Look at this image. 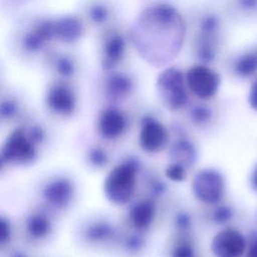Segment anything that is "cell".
I'll return each mask as SVG.
<instances>
[{
  "instance_id": "22",
  "label": "cell",
  "mask_w": 257,
  "mask_h": 257,
  "mask_svg": "<svg viewBox=\"0 0 257 257\" xmlns=\"http://www.w3.org/2000/svg\"><path fill=\"white\" fill-rule=\"evenodd\" d=\"M189 115L191 120L196 124H206L213 116L212 109L205 104H195L190 108Z\"/></svg>"
},
{
  "instance_id": "21",
  "label": "cell",
  "mask_w": 257,
  "mask_h": 257,
  "mask_svg": "<svg viewBox=\"0 0 257 257\" xmlns=\"http://www.w3.org/2000/svg\"><path fill=\"white\" fill-rule=\"evenodd\" d=\"M217 56V46L213 41L200 40L197 45V57L200 63L209 64L215 60Z\"/></svg>"
},
{
  "instance_id": "29",
  "label": "cell",
  "mask_w": 257,
  "mask_h": 257,
  "mask_svg": "<svg viewBox=\"0 0 257 257\" xmlns=\"http://www.w3.org/2000/svg\"><path fill=\"white\" fill-rule=\"evenodd\" d=\"M12 235V227L10 222L0 216V246L6 244Z\"/></svg>"
},
{
  "instance_id": "15",
  "label": "cell",
  "mask_w": 257,
  "mask_h": 257,
  "mask_svg": "<svg viewBox=\"0 0 257 257\" xmlns=\"http://www.w3.org/2000/svg\"><path fill=\"white\" fill-rule=\"evenodd\" d=\"M169 156L172 163H178L187 168L195 163L197 159V150L190 140L181 138L173 143Z\"/></svg>"
},
{
  "instance_id": "24",
  "label": "cell",
  "mask_w": 257,
  "mask_h": 257,
  "mask_svg": "<svg viewBox=\"0 0 257 257\" xmlns=\"http://www.w3.org/2000/svg\"><path fill=\"white\" fill-rule=\"evenodd\" d=\"M170 255L171 257H196V251L188 240H181L173 246Z\"/></svg>"
},
{
  "instance_id": "8",
  "label": "cell",
  "mask_w": 257,
  "mask_h": 257,
  "mask_svg": "<svg viewBox=\"0 0 257 257\" xmlns=\"http://www.w3.org/2000/svg\"><path fill=\"white\" fill-rule=\"evenodd\" d=\"M247 248L244 235L234 228L219 231L211 241L214 257H243Z\"/></svg>"
},
{
  "instance_id": "11",
  "label": "cell",
  "mask_w": 257,
  "mask_h": 257,
  "mask_svg": "<svg viewBox=\"0 0 257 257\" xmlns=\"http://www.w3.org/2000/svg\"><path fill=\"white\" fill-rule=\"evenodd\" d=\"M126 41L119 33H112L104 40L102 45L101 63L104 69H113L124 57Z\"/></svg>"
},
{
  "instance_id": "12",
  "label": "cell",
  "mask_w": 257,
  "mask_h": 257,
  "mask_svg": "<svg viewBox=\"0 0 257 257\" xmlns=\"http://www.w3.org/2000/svg\"><path fill=\"white\" fill-rule=\"evenodd\" d=\"M73 186L69 181L55 179L44 188V199L50 206L61 209L68 206L73 198Z\"/></svg>"
},
{
  "instance_id": "5",
  "label": "cell",
  "mask_w": 257,
  "mask_h": 257,
  "mask_svg": "<svg viewBox=\"0 0 257 257\" xmlns=\"http://www.w3.org/2000/svg\"><path fill=\"white\" fill-rule=\"evenodd\" d=\"M191 188L197 200L204 204L215 205L225 194V180L219 171L206 168L195 174Z\"/></svg>"
},
{
  "instance_id": "16",
  "label": "cell",
  "mask_w": 257,
  "mask_h": 257,
  "mask_svg": "<svg viewBox=\"0 0 257 257\" xmlns=\"http://www.w3.org/2000/svg\"><path fill=\"white\" fill-rule=\"evenodd\" d=\"M134 88L132 77L122 72L111 73L105 82L106 94L113 99H120L127 96Z\"/></svg>"
},
{
  "instance_id": "33",
  "label": "cell",
  "mask_w": 257,
  "mask_h": 257,
  "mask_svg": "<svg viewBox=\"0 0 257 257\" xmlns=\"http://www.w3.org/2000/svg\"><path fill=\"white\" fill-rule=\"evenodd\" d=\"M150 188H151V189H150L151 192H152L154 195H156V196L163 194V193L165 192V190H166V186H165L164 183L161 182L160 180H154V181L151 183Z\"/></svg>"
},
{
  "instance_id": "23",
  "label": "cell",
  "mask_w": 257,
  "mask_h": 257,
  "mask_svg": "<svg viewBox=\"0 0 257 257\" xmlns=\"http://www.w3.org/2000/svg\"><path fill=\"white\" fill-rule=\"evenodd\" d=\"M234 211L231 206L219 205L212 214V220L217 225H224L233 218Z\"/></svg>"
},
{
  "instance_id": "30",
  "label": "cell",
  "mask_w": 257,
  "mask_h": 257,
  "mask_svg": "<svg viewBox=\"0 0 257 257\" xmlns=\"http://www.w3.org/2000/svg\"><path fill=\"white\" fill-rule=\"evenodd\" d=\"M175 225L180 231H186L190 229L192 225L191 215L187 212H179L175 217Z\"/></svg>"
},
{
  "instance_id": "6",
  "label": "cell",
  "mask_w": 257,
  "mask_h": 257,
  "mask_svg": "<svg viewBox=\"0 0 257 257\" xmlns=\"http://www.w3.org/2000/svg\"><path fill=\"white\" fill-rule=\"evenodd\" d=\"M37 157L34 141L27 135L25 128H15L6 139L1 158L14 165L33 163Z\"/></svg>"
},
{
  "instance_id": "3",
  "label": "cell",
  "mask_w": 257,
  "mask_h": 257,
  "mask_svg": "<svg viewBox=\"0 0 257 257\" xmlns=\"http://www.w3.org/2000/svg\"><path fill=\"white\" fill-rule=\"evenodd\" d=\"M156 88L161 101L170 110L182 109L189 101L185 73L177 66L164 67L156 79Z\"/></svg>"
},
{
  "instance_id": "32",
  "label": "cell",
  "mask_w": 257,
  "mask_h": 257,
  "mask_svg": "<svg viewBox=\"0 0 257 257\" xmlns=\"http://www.w3.org/2000/svg\"><path fill=\"white\" fill-rule=\"evenodd\" d=\"M243 257H257V232H254L252 234L249 247L246 248Z\"/></svg>"
},
{
  "instance_id": "14",
  "label": "cell",
  "mask_w": 257,
  "mask_h": 257,
  "mask_svg": "<svg viewBox=\"0 0 257 257\" xmlns=\"http://www.w3.org/2000/svg\"><path fill=\"white\" fill-rule=\"evenodd\" d=\"M53 37L66 42L77 41L83 32L81 22L75 17H64L52 22Z\"/></svg>"
},
{
  "instance_id": "35",
  "label": "cell",
  "mask_w": 257,
  "mask_h": 257,
  "mask_svg": "<svg viewBox=\"0 0 257 257\" xmlns=\"http://www.w3.org/2000/svg\"><path fill=\"white\" fill-rule=\"evenodd\" d=\"M250 185L254 191H257V165L253 168V171L250 176Z\"/></svg>"
},
{
  "instance_id": "4",
  "label": "cell",
  "mask_w": 257,
  "mask_h": 257,
  "mask_svg": "<svg viewBox=\"0 0 257 257\" xmlns=\"http://www.w3.org/2000/svg\"><path fill=\"white\" fill-rule=\"evenodd\" d=\"M188 90L200 99L214 97L221 86V76L209 64L198 63L190 66L185 72Z\"/></svg>"
},
{
  "instance_id": "2",
  "label": "cell",
  "mask_w": 257,
  "mask_h": 257,
  "mask_svg": "<svg viewBox=\"0 0 257 257\" xmlns=\"http://www.w3.org/2000/svg\"><path fill=\"white\" fill-rule=\"evenodd\" d=\"M140 162L128 158L114 166L103 180V194L113 205L122 206L131 202L137 187Z\"/></svg>"
},
{
  "instance_id": "17",
  "label": "cell",
  "mask_w": 257,
  "mask_h": 257,
  "mask_svg": "<svg viewBox=\"0 0 257 257\" xmlns=\"http://www.w3.org/2000/svg\"><path fill=\"white\" fill-rule=\"evenodd\" d=\"M233 71L240 78H249L257 73V52L246 51L239 54L233 62Z\"/></svg>"
},
{
  "instance_id": "27",
  "label": "cell",
  "mask_w": 257,
  "mask_h": 257,
  "mask_svg": "<svg viewBox=\"0 0 257 257\" xmlns=\"http://www.w3.org/2000/svg\"><path fill=\"white\" fill-rule=\"evenodd\" d=\"M89 162L95 167H103L108 161L106 153L101 148H94L89 152Z\"/></svg>"
},
{
  "instance_id": "7",
  "label": "cell",
  "mask_w": 257,
  "mask_h": 257,
  "mask_svg": "<svg viewBox=\"0 0 257 257\" xmlns=\"http://www.w3.org/2000/svg\"><path fill=\"white\" fill-rule=\"evenodd\" d=\"M169 141L167 127L156 117L146 115L143 117L139 132V145L147 153L162 151Z\"/></svg>"
},
{
  "instance_id": "18",
  "label": "cell",
  "mask_w": 257,
  "mask_h": 257,
  "mask_svg": "<svg viewBox=\"0 0 257 257\" xmlns=\"http://www.w3.org/2000/svg\"><path fill=\"white\" fill-rule=\"evenodd\" d=\"M220 27V18L214 13H206L199 22V39L215 42Z\"/></svg>"
},
{
  "instance_id": "25",
  "label": "cell",
  "mask_w": 257,
  "mask_h": 257,
  "mask_svg": "<svg viewBox=\"0 0 257 257\" xmlns=\"http://www.w3.org/2000/svg\"><path fill=\"white\" fill-rule=\"evenodd\" d=\"M165 175L167 179L180 183L186 179V167L178 163H170L165 169Z\"/></svg>"
},
{
  "instance_id": "26",
  "label": "cell",
  "mask_w": 257,
  "mask_h": 257,
  "mask_svg": "<svg viewBox=\"0 0 257 257\" xmlns=\"http://www.w3.org/2000/svg\"><path fill=\"white\" fill-rule=\"evenodd\" d=\"M89 17L95 23H103L109 17V10L103 4H95L90 7Z\"/></svg>"
},
{
  "instance_id": "31",
  "label": "cell",
  "mask_w": 257,
  "mask_h": 257,
  "mask_svg": "<svg viewBox=\"0 0 257 257\" xmlns=\"http://www.w3.org/2000/svg\"><path fill=\"white\" fill-rule=\"evenodd\" d=\"M247 100H248L250 107L253 110L257 111V78H255L254 81L250 85Z\"/></svg>"
},
{
  "instance_id": "28",
  "label": "cell",
  "mask_w": 257,
  "mask_h": 257,
  "mask_svg": "<svg viewBox=\"0 0 257 257\" xmlns=\"http://www.w3.org/2000/svg\"><path fill=\"white\" fill-rule=\"evenodd\" d=\"M145 246V240L142 236L133 234L124 240V247L128 252H138Z\"/></svg>"
},
{
  "instance_id": "13",
  "label": "cell",
  "mask_w": 257,
  "mask_h": 257,
  "mask_svg": "<svg viewBox=\"0 0 257 257\" xmlns=\"http://www.w3.org/2000/svg\"><path fill=\"white\" fill-rule=\"evenodd\" d=\"M156 204L151 199H143L134 203L128 210V219L132 226L144 231L152 225L156 217Z\"/></svg>"
},
{
  "instance_id": "1",
  "label": "cell",
  "mask_w": 257,
  "mask_h": 257,
  "mask_svg": "<svg viewBox=\"0 0 257 257\" xmlns=\"http://www.w3.org/2000/svg\"><path fill=\"white\" fill-rule=\"evenodd\" d=\"M186 30L178 8L158 2L140 12L132 25L131 41L140 57L151 65L165 67L182 50Z\"/></svg>"
},
{
  "instance_id": "9",
  "label": "cell",
  "mask_w": 257,
  "mask_h": 257,
  "mask_svg": "<svg viewBox=\"0 0 257 257\" xmlns=\"http://www.w3.org/2000/svg\"><path fill=\"white\" fill-rule=\"evenodd\" d=\"M97 132L105 140H115L125 132L127 117L117 107H106L102 109L97 117Z\"/></svg>"
},
{
  "instance_id": "20",
  "label": "cell",
  "mask_w": 257,
  "mask_h": 257,
  "mask_svg": "<svg viewBox=\"0 0 257 257\" xmlns=\"http://www.w3.org/2000/svg\"><path fill=\"white\" fill-rule=\"evenodd\" d=\"M27 230L33 238L40 239L47 236L51 230V224L49 219L43 215H33L28 220Z\"/></svg>"
},
{
  "instance_id": "19",
  "label": "cell",
  "mask_w": 257,
  "mask_h": 257,
  "mask_svg": "<svg viewBox=\"0 0 257 257\" xmlns=\"http://www.w3.org/2000/svg\"><path fill=\"white\" fill-rule=\"evenodd\" d=\"M114 228L107 222H96L87 228L86 236L92 242H103L114 236Z\"/></svg>"
},
{
  "instance_id": "34",
  "label": "cell",
  "mask_w": 257,
  "mask_h": 257,
  "mask_svg": "<svg viewBox=\"0 0 257 257\" xmlns=\"http://www.w3.org/2000/svg\"><path fill=\"white\" fill-rule=\"evenodd\" d=\"M238 4L245 11H253L257 9V0H238Z\"/></svg>"
},
{
  "instance_id": "10",
  "label": "cell",
  "mask_w": 257,
  "mask_h": 257,
  "mask_svg": "<svg viewBox=\"0 0 257 257\" xmlns=\"http://www.w3.org/2000/svg\"><path fill=\"white\" fill-rule=\"evenodd\" d=\"M46 103L55 114L70 115L76 107V96L67 86L56 84L49 88L46 95Z\"/></svg>"
}]
</instances>
